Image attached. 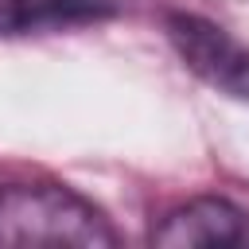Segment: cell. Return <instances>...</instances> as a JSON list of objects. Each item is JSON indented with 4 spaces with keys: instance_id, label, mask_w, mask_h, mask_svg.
I'll use <instances>...</instances> for the list:
<instances>
[{
    "instance_id": "6da1fadb",
    "label": "cell",
    "mask_w": 249,
    "mask_h": 249,
    "mask_svg": "<svg viewBox=\"0 0 249 249\" xmlns=\"http://www.w3.org/2000/svg\"><path fill=\"white\" fill-rule=\"evenodd\" d=\"M0 245H117L109 218L58 183L0 187Z\"/></svg>"
},
{
    "instance_id": "7a4b0ae2",
    "label": "cell",
    "mask_w": 249,
    "mask_h": 249,
    "mask_svg": "<svg viewBox=\"0 0 249 249\" xmlns=\"http://www.w3.org/2000/svg\"><path fill=\"white\" fill-rule=\"evenodd\" d=\"M167 39L191 74H198L218 93L249 101V51L230 31H222L218 23H210L202 16L171 12L167 16Z\"/></svg>"
},
{
    "instance_id": "3957f363",
    "label": "cell",
    "mask_w": 249,
    "mask_h": 249,
    "mask_svg": "<svg viewBox=\"0 0 249 249\" xmlns=\"http://www.w3.org/2000/svg\"><path fill=\"white\" fill-rule=\"evenodd\" d=\"M249 237V218L230 198H191L160 218L152 230L156 245H241Z\"/></svg>"
},
{
    "instance_id": "277c9868",
    "label": "cell",
    "mask_w": 249,
    "mask_h": 249,
    "mask_svg": "<svg viewBox=\"0 0 249 249\" xmlns=\"http://www.w3.org/2000/svg\"><path fill=\"white\" fill-rule=\"evenodd\" d=\"M117 0H0V35H43L109 19Z\"/></svg>"
}]
</instances>
